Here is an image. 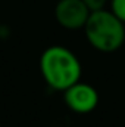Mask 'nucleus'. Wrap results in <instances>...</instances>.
I'll return each mask as SVG.
<instances>
[{"label": "nucleus", "instance_id": "3", "mask_svg": "<svg viewBox=\"0 0 125 127\" xmlns=\"http://www.w3.org/2000/svg\"><path fill=\"white\" fill-rule=\"evenodd\" d=\"M66 106L75 114H90L99 105V93L91 84L78 81L63 92Z\"/></svg>", "mask_w": 125, "mask_h": 127}, {"label": "nucleus", "instance_id": "5", "mask_svg": "<svg viewBox=\"0 0 125 127\" xmlns=\"http://www.w3.org/2000/svg\"><path fill=\"white\" fill-rule=\"evenodd\" d=\"M110 10L125 24V0H110Z\"/></svg>", "mask_w": 125, "mask_h": 127}, {"label": "nucleus", "instance_id": "2", "mask_svg": "<svg viewBox=\"0 0 125 127\" xmlns=\"http://www.w3.org/2000/svg\"><path fill=\"white\" fill-rule=\"evenodd\" d=\"M88 43L103 53L116 52L125 41V24L106 9L93 10L84 25Z\"/></svg>", "mask_w": 125, "mask_h": 127}, {"label": "nucleus", "instance_id": "6", "mask_svg": "<svg viewBox=\"0 0 125 127\" xmlns=\"http://www.w3.org/2000/svg\"><path fill=\"white\" fill-rule=\"evenodd\" d=\"M85 4H87V7L93 12V10H99V9H104V6H106V3L109 1V0H83Z\"/></svg>", "mask_w": 125, "mask_h": 127}, {"label": "nucleus", "instance_id": "1", "mask_svg": "<svg viewBox=\"0 0 125 127\" xmlns=\"http://www.w3.org/2000/svg\"><path fill=\"white\" fill-rule=\"evenodd\" d=\"M40 71L49 87L65 92L81 78V64L77 55L63 46H50L40 56Z\"/></svg>", "mask_w": 125, "mask_h": 127}, {"label": "nucleus", "instance_id": "7", "mask_svg": "<svg viewBox=\"0 0 125 127\" xmlns=\"http://www.w3.org/2000/svg\"><path fill=\"white\" fill-rule=\"evenodd\" d=\"M0 127H1V126H0Z\"/></svg>", "mask_w": 125, "mask_h": 127}, {"label": "nucleus", "instance_id": "4", "mask_svg": "<svg viewBox=\"0 0 125 127\" xmlns=\"http://www.w3.org/2000/svg\"><path fill=\"white\" fill-rule=\"evenodd\" d=\"M91 10L83 0H59L55 7L58 24L66 30L84 28Z\"/></svg>", "mask_w": 125, "mask_h": 127}]
</instances>
